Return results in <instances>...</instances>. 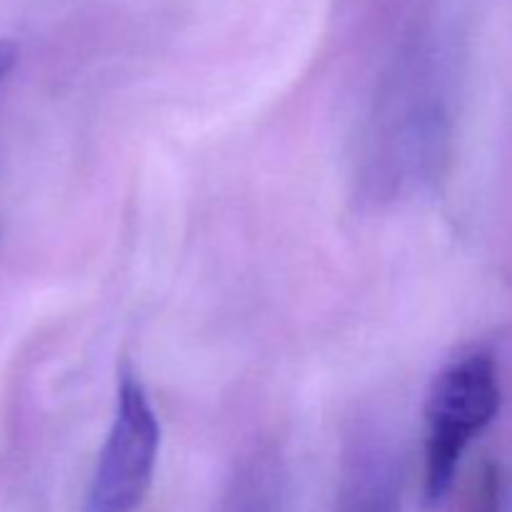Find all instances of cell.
Listing matches in <instances>:
<instances>
[{
  "label": "cell",
  "mask_w": 512,
  "mask_h": 512,
  "mask_svg": "<svg viewBox=\"0 0 512 512\" xmlns=\"http://www.w3.org/2000/svg\"><path fill=\"white\" fill-rule=\"evenodd\" d=\"M358 512H398V498L393 490H378Z\"/></svg>",
  "instance_id": "4"
},
{
  "label": "cell",
  "mask_w": 512,
  "mask_h": 512,
  "mask_svg": "<svg viewBox=\"0 0 512 512\" xmlns=\"http://www.w3.org/2000/svg\"><path fill=\"white\" fill-rule=\"evenodd\" d=\"M500 410V380L488 353H470L445 365L425 398V505H440L470 440Z\"/></svg>",
  "instance_id": "1"
},
{
  "label": "cell",
  "mask_w": 512,
  "mask_h": 512,
  "mask_svg": "<svg viewBox=\"0 0 512 512\" xmlns=\"http://www.w3.org/2000/svg\"><path fill=\"white\" fill-rule=\"evenodd\" d=\"M18 55L20 50L13 40H0V85H3V80L13 73L15 63H18Z\"/></svg>",
  "instance_id": "5"
},
{
  "label": "cell",
  "mask_w": 512,
  "mask_h": 512,
  "mask_svg": "<svg viewBox=\"0 0 512 512\" xmlns=\"http://www.w3.org/2000/svg\"><path fill=\"white\" fill-rule=\"evenodd\" d=\"M463 512H503V480L493 463H485L475 475Z\"/></svg>",
  "instance_id": "3"
},
{
  "label": "cell",
  "mask_w": 512,
  "mask_h": 512,
  "mask_svg": "<svg viewBox=\"0 0 512 512\" xmlns=\"http://www.w3.org/2000/svg\"><path fill=\"white\" fill-rule=\"evenodd\" d=\"M160 453V420L143 383L120 373L113 425L95 463L80 512H135L153 485Z\"/></svg>",
  "instance_id": "2"
}]
</instances>
